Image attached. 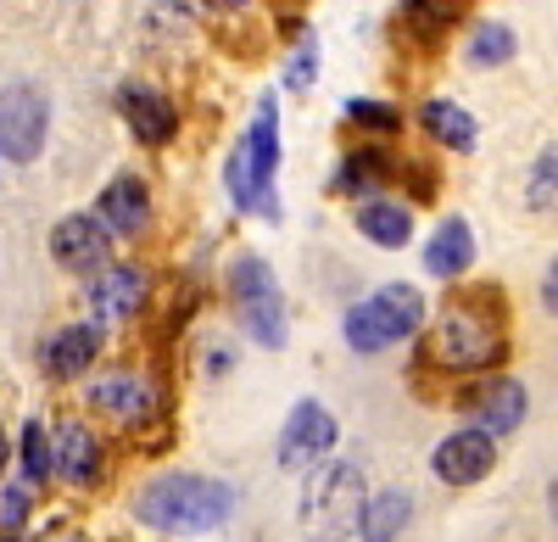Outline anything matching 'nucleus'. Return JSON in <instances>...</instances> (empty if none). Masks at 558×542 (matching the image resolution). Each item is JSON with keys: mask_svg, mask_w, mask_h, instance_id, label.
I'll use <instances>...</instances> for the list:
<instances>
[{"mask_svg": "<svg viewBox=\"0 0 558 542\" xmlns=\"http://www.w3.org/2000/svg\"><path fill=\"white\" fill-rule=\"evenodd\" d=\"M425 358L436 370H452V375H475V370H497L508 358V336H502V308L497 297H452L441 313H436V330H430V347Z\"/></svg>", "mask_w": 558, "mask_h": 542, "instance_id": "nucleus-1", "label": "nucleus"}, {"mask_svg": "<svg viewBox=\"0 0 558 542\" xmlns=\"http://www.w3.org/2000/svg\"><path fill=\"white\" fill-rule=\"evenodd\" d=\"M134 515L151 531H173V537H196V531H218L235 515V486H223L213 475H157L134 492Z\"/></svg>", "mask_w": 558, "mask_h": 542, "instance_id": "nucleus-2", "label": "nucleus"}, {"mask_svg": "<svg viewBox=\"0 0 558 542\" xmlns=\"http://www.w3.org/2000/svg\"><path fill=\"white\" fill-rule=\"evenodd\" d=\"M274 168H279V107H274V96H257V112H252L246 141L235 146V157H229V168H223L229 196H235V207H241V213L279 218Z\"/></svg>", "mask_w": 558, "mask_h": 542, "instance_id": "nucleus-3", "label": "nucleus"}, {"mask_svg": "<svg viewBox=\"0 0 558 542\" xmlns=\"http://www.w3.org/2000/svg\"><path fill=\"white\" fill-rule=\"evenodd\" d=\"M363 504H368V492H363V470L336 459V465H324L307 486H302V537L307 542H347L363 520Z\"/></svg>", "mask_w": 558, "mask_h": 542, "instance_id": "nucleus-4", "label": "nucleus"}, {"mask_svg": "<svg viewBox=\"0 0 558 542\" xmlns=\"http://www.w3.org/2000/svg\"><path fill=\"white\" fill-rule=\"evenodd\" d=\"M229 308L257 347H286V297H279V280L263 257L241 252L229 263Z\"/></svg>", "mask_w": 558, "mask_h": 542, "instance_id": "nucleus-5", "label": "nucleus"}, {"mask_svg": "<svg viewBox=\"0 0 558 542\" xmlns=\"http://www.w3.org/2000/svg\"><path fill=\"white\" fill-rule=\"evenodd\" d=\"M425 325V297L413 286H380L368 302L347 308V347L352 352H386L391 341H408Z\"/></svg>", "mask_w": 558, "mask_h": 542, "instance_id": "nucleus-6", "label": "nucleus"}, {"mask_svg": "<svg viewBox=\"0 0 558 542\" xmlns=\"http://www.w3.org/2000/svg\"><path fill=\"white\" fill-rule=\"evenodd\" d=\"M45 129H51V107H45V96L34 84L0 89V157L34 162L45 146Z\"/></svg>", "mask_w": 558, "mask_h": 542, "instance_id": "nucleus-7", "label": "nucleus"}, {"mask_svg": "<svg viewBox=\"0 0 558 542\" xmlns=\"http://www.w3.org/2000/svg\"><path fill=\"white\" fill-rule=\"evenodd\" d=\"M458 409H463V420H470V431H481V436H508V431L525 420L531 397H525L520 381L492 375V381H481V386L463 392V397H458Z\"/></svg>", "mask_w": 558, "mask_h": 542, "instance_id": "nucleus-8", "label": "nucleus"}, {"mask_svg": "<svg viewBox=\"0 0 558 542\" xmlns=\"http://www.w3.org/2000/svg\"><path fill=\"white\" fill-rule=\"evenodd\" d=\"M51 257L68 275H101L107 257H112V236L96 213H68L57 230H51Z\"/></svg>", "mask_w": 558, "mask_h": 542, "instance_id": "nucleus-9", "label": "nucleus"}, {"mask_svg": "<svg viewBox=\"0 0 558 542\" xmlns=\"http://www.w3.org/2000/svg\"><path fill=\"white\" fill-rule=\"evenodd\" d=\"M336 447V420H330V409L324 402H296L291 409V420H286V431H279V465L286 470H313L324 454Z\"/></svg>", "mask_w": 558, "mask_h": 542, "instance_id": "nucleus-10", "label": "nucleus"}, {"mask_svg": "<svg viewBox=\"0 0 558 542\" xmlns=\"http://www.w3.org/2000/svg\"><path fill=\"white\" fill-rule=\"evenodd\" d=\"M89 409L107 414V420H118V425H146V420H157L162 397H157V386H151L146 375L112 370V375H101L96 386H89Z\"/></svg>", "mask_w": 558, "mask_h": 542, "instance_id": "nucleus-11", "label": "nucleus"}, {"mask_svg": "<svg viewBox=\"0 0 558 542\" xmlns=\"http://www.w3.org/2000/svg\"><path fill=\"white\" fill-rule=\"evenodd\" d=\"M146 268H134V263H107L96 280H89V308H96V320L101 325H123L134 320L140 308H146Z\"/></svg>", "mask_w": 558, "mask_h": 542, "instance_id": "nucleus-12", "label": "nucleus"}, {"mask_svg": "<svg viewBox=\"0 0 558 542\" xmlns=\"http://www.w3.org/2000/svg\"><path fill=\"white\" fill-rule=\"evenodd\" d=\"M118 112L129 118V129H134L140 146H168L173 129H179L173 101L162 96V89H151V84H123V89H118Z\"/></svg>", "mask_w": 558, "mask_h": 542, "instance_id": "nucleus-13", "label": "nucleus"}, {"mask_svg": "<svg viewBox=\"0 0 558 542\" xmlns=\"http://www.w3.org/2000/svg\"><path fill=\"white\" fill-rule=\"evenodd\" d=\"M492 465H497V442L481 436V431H452L430 459V470L447 486H475L481 475H492Z\"/></svg>", "mask_w": 558, "mask_h": 542, "instance_id": "nucleus-14", "label": "nucleus"}, {"mask_svg": "<svg viewBox=\"0 0 558 542\" xmlns=\"http://www.w3.org/2000/svg\"><path fill=\"white\" fill-rule=\"evenodd\" d=\"M51 475H62L68 486H96L101 481V442L89 425L62 420L51 436Z\"/></svg>", "mask_w": 558, "mask_h": 542, "instance_id": "nucleus-15", "label": "nucleus"}, {"mask_svg": "<svg viewBox=\"0 0 558 542\" xmlns=\"http://www.w3.org/2000/svg\"><path fill=\"white\" fill-rule=\"evenodd\" d=\"M107 224V236H146L151 230V191H146V179H134V173H118L112 185L101 191V213Z\"/></svg>", "mask_w": 558, "mask_h": 542, "instance_id": "nucleus-16", "label": "nucleus"}, {"mask_svg": "<svg viewBox=\"0 0 558 542\" xmlns=\"http://www.w3.org/2000/svg\"><path fill=\"white\" fill-rule=\"evenodd\" d=\"M101 352V325H62L51 341H45V375L51 381H73L96 364Z\"/></svg>", "mask_w": 558, "mask_h": 542, "instance_id": "nucleus-17", "label": "nucleus"}, {"mask_svg": "<svg viewBox=\"0 0 558 542\" xmlns=\"http://www.w3.org/2000/svg\"><path fill=\"white\" fill-rule=\"evenodd\" d=\"M470 263H475L470 224H463V218H441L430 246H425V268H430L436 280H458V275H470Z\"/></svg>", "mask_w": 558, "mask_h": 542, "instance_id": "nucleus-18", "label": "nucleus"}, {"mask_svg": "<svg viewBox=\"0 0 558 542\" xmlns=\"http://www.w3.org/2000/svg\"><path fill=\"white\" fill-rule=\"evenodd\" d=\"M418 123H425L430 134H436V146H452V152H475V118L463 112L458 101H441V96H430V101H418Z\"/></svg>", "mask_w": 558, "mask_h": 542, "instance_id": "nucleus-19", "label": "nucleus"}, {"mask_svg": "<svg viewBox=\"0 0 558 542\" xmlns=\"http://www.w3.org/2000/svg\"><path fill=\"white\" fill-rule=\"evenodd\" d=\"M413 520V498L408 492H380V498L363 504V520H357V537L363 542H397Z\"/></svg>", "mask_w": 558, "mask_h": 542, "instance_id": "nucleus-20", "label": "nucleus"}, {"mask_svg": "<svg viewBox=\"0 0 558 542\" xmlns=\"http://www.w3.org/2000/svg\"><path fill=\"white\" fill-rule=\"evenodd\" d=\"M357 236H368L375 246H408V236H413V213L408 207H397V202H363L357 207Z\"/></svg>", "mask_w": 558, "mask_h": 542, "instance_id": "nucleus-21", "label": "nucleus"}, {"mask_svg": "<svg viewBox=\"0 0 558 542\" xmlns=\"http://www.w3.org/2000/svg\"><path fill=\"white\" fill-rule=\"evenodd\" d=\"M386 173H391V162L375 152V146H357L341 168H336V179H330V191L336 196H363V191H380L386 185Z\"/></svg>", "mask_w": 558, "mask_h": 542, "instance_id": "nucleus-22", "label": "nucleus"}, {"mask_svg": "<svg viewBox=\"0 0 558 542\" xmlns=\"http://www.w3.org/2000/svg\"><path fill=\"white\" fill-rule=\"evenodd\" d=\"M458 23V0H402V28L413 39H441L447 28Z\"/></svg>", "mask_w": 558, "mask_h": 542, "instance_id": "nucleus-23", "label": "nucleus"}, {"mask_svg": "<svg viewBox=\"0 0 558 542\" xmlns=\"http://www.w3.org/2000/svg\"><path fill=\"white\" fill-rule=\"evenodd\" d=\"M17 459H23V486L39 492L45 481H51V436H45L39 420L23 425V442H17Z\"/></svg>", "mask_w": 558, "mask_h": 542, "instance_id": "nucleus-24", "label": "nucleus"}, {"mask_svg": "<svg viewBox=\"0 0 558 542\" xmlns=\"http://www.w3.org/2000/svg\"><path fill=\"white\" fill-rule=\"evenodd\" d=\"M508 57H514V28L481 23V28L470 34V62H475V68H502Z\"/></svg>", "mask_w": 558, "mask_h": 542, "instance_id": "nucleus-25", "label": "nucleus"}, {"mask_svg": "<svg viewBox=\"0 0 558 542\" xmlns=\"http://www.w3.org/2000/svg\"><path fill=\"white\" fill-rule=\"evenodd\" d=\"M525 202H531V207H553V202H558V146H547V152L531 162Z\"/></svg>", "mask_w": 558, "mask_h": 542, "instance_id": "nucleus-26", "label": "nucleus"}, {"mask_svg": "<svg viewBox=\"0 0 558 542\" xmlns=\"http://www.w3.org/2000/svg\"><path fill=\"white\" fill-rule=\"evenodd\" d=\"M341 112H347L352 123H363V129H375V134H397V123H402L391 101H368V96H357V101H347Z\"/></svg>", "mask_w": 558, "mask_h": 542, "instance_id": "nucleus-27", "label": "nucleus"}, {"mask_svg": "<svg viewBox=\"0 0 558 542\" xmlns=\"http://www.w3.org/2000/svg\"><path fill=\"white\" fill-rule=\"evenodd\" d=\"M313 57H318V45H313V34H302V51H296V57H291V68H286V79H291L296 89H307V84H313V73H318V62H313Z\"/></svg>", "mask_w": 558, "mask_h": 542, "instance_id": "nucleus-28", "label": "nucleus"}, {"mask_svg": "<svg viewBox=\"0 0 558 542\" xmlns=\"http://www.w3.org/2000/svg\"><path fill=\"white\" fill-rule=\"evenodd\" d=\"M28 498H34L28 486H12L7 498H0V526H7V531H17V526H23V515H28Z\"/></svg>", "mask_w": 558, "mask_h": 542, "instance_id": "nucleus-29", "label": "nucleus"}, {"mask_svg": "<svg viewBox=\"0 0 558 542\" xmlns=\"http://www.w3.org/2000/svg\"><path fill=\"white\" fill-rule=\"evenodd\" d=\"M402 173H408V185H413V196H418V202H436V185H441V179H436L430 168H418V162H408Z\"/></svg>", "mask_w": 558, "mask_h": 542, "instance_id": "nucleus-30", "label": "nucleus"}, {"mask_svg": "<svg viewBox=\"0 0 558 542\" xmlns=\"http://www.w3.org/2000/svg\"><path fill=\"white\" fill-rule=\"evenodd\" d=\"M542 308H547V313H558V257L547 263V280H542Z\"/></svg>", "mask_w": 558, "mask_h": 542, "instance_id": "nucleus-31", "label": "nucleus"}, {"mask_svg": "<svg viewBox=\"0 0 558 542\" xmlns=\"http://www.w3.org/2000/svg\"><path fill=\"white\" fill-rule=\"evenodd\" d=\"M213 12H241V7H252V0H207Z\"/></svg>", "mask_w": 558, "mask_h": 542, "instance_id": "nucleus-32", "label": "nucleus"}, {"mask_svg": "<svg viewBox=\"0 0 558 542\" xmlns=\"http://www.w3.org/2000/svg\"><path fill=\"white\" fill-rule=\"evenodd\" d=\"M45 542H84V531H68V526H62V531H51Z\"/></svg>", "mask_w": 558, "mask_h": 542, "instance_id": "nucleus-33", "label": "nucleus"}, {"mask_svg": "<svg viewBox=\"0 0 558 542\" xmlns=\"http://www.w3.org/2000/svg\"><path fill=\"white\" fill-rule=\"evenodd\" d=\"M547 504H553V520H558V475H553V486H547Z\"/></svg>", "mask_w": 558, "mask_h": 542, "instance_id": "nucleus-34", "label": "nucleus"}, {"mask_svg": "<svg viewBox=\"0 0 558 542\" xmlns=\"http://www.w3.org/2000/svg\"><path fill=\"white\" fill-rule=\"evenodd\" d=\"M7 459H12V447H7V431H0V470H7Z\"/></svg>", "mask_w": 558, "mask_h": 542, "instance_id": "nucleus-35", "label": "nucleus"}]
</instances>
